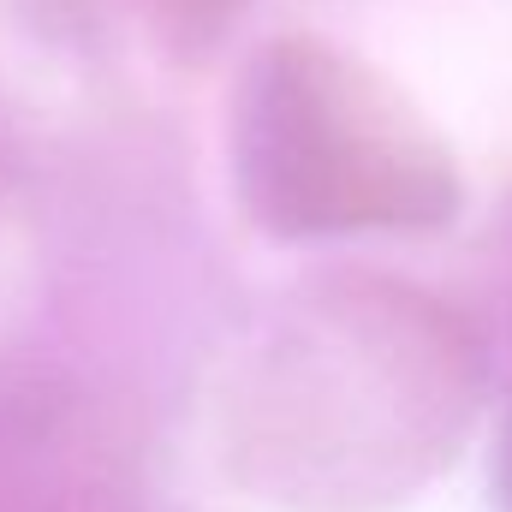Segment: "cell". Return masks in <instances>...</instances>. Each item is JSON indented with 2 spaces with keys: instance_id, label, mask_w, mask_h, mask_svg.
I'll return each instance as SVG.
<instances>
[{
  "instance_id": "1",
  "label": "cell",
  "mask_w": 512,
  "mask_h": 512,
  "mask_svg": "<svg viewBox=\"0 0 512 512\" xmlns=\"http://www.w3.org/2000/svg\"><path fill=\"white\" fill-rule=\"evenodd\" d=\"M233 185L274 239L435 233L459 167L435 126L358 54L322 36L256 48L233 90Z\"/></svg>"
},
{
  "instance_id": "2",
  "label": "cell",
  "mask_w": 512,
  "mask_h": 512,
  "mask_svg": "<svg viewBox=\"0 0 512 512\" xmlns=\"http://www.w3.org/2000/svg\"><path fill=\"white\" fill-rule=\"evenodd\" d=\"M477 376L453 310L387 280L334 274L298 292L251 358V423L280 447L435 435Z\"/></svg>"
},
{
  "instance_id": "3",
  "label": "cell",
  "mask_w": 512,
  "mask_h": 512,
  "mask_svg": "<svg viewBox=\"0 0 512 512\" xmlns=\"http://www.w3.org/2000/svg\"><path fill=\"white\" fill-rule=\"evenodd\" d=\"M42 6V18L48 24H60V30H108L114 18H126L137 24L161 54H173V60H197V54H209L239 18H245V6L251 0H36Z\"/></svg>"
}]
</instances>
